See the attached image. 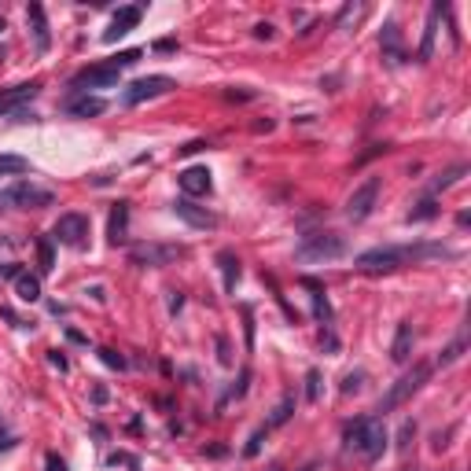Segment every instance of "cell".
<instances>
[{
  "instance_id": "obj_1",
  "label": "cell",
  "mask_w": 471,
  "mask_h": 471,
  "mask_svg": "<svg viewBox=\"0 0 471 471\" xmlns=\"http://www.w3.org/2000/svg\"><path fill=\"white\" fill-rule=\"evenodd\" d=\"M343 449L361 453L365 460H379L387 449V427L379 416H357L343 431Z\"/></svg>"
},
{
  "instance_id": "obj_2",
  "label": "cell",
  "mask_w": 471,
  "mask_h": 471,
  "mask_svg": "<svg viewBox=\"0 0 471 471\" xmlns=\"http://www.w3.org/2000/svg\"><path fill=\"white\" fill-rule=\"evenodd\" d=\"M431 372H434V365H431V361H416V365H413V368L405 372V376L391 387V391H387V394L379 398L376 413H394L398 405H405V401H409V398L420 391V387H424V383L431 379Z\"/></svg>"
},
{
  "instance_id": "obj_3",
  "label": "cell",
  "mask_w": 471,
  "mask_h": 471,
  "mask_svg": "<svg viewBox=\"0 0 471 471\" xmlns=\"http://www.w3.org/2000/svg\"><path fill=\"white\" fill-rule=\"evenodd\" d=\"M346 254V239L339 232H310L299 239L295 258L299 262H335V258Z\"/></svg>"
},
{
  "instance_id": "obj_4",
  "label": "cell",
  "mask_w": 471,
  "mask_h": 471,
  "mask_svg": "<svg viewBox=\"0 0 471 471\" xmlns=\"http://www.w3.org/2000/svg\"><path fill=\"white\" fill-rule=\"evenodd\" d=\"M353 265L368 276H383V272H398L405 265H413V254L409 247H372L365 254H357Z\"/></svg>"
},
{
  "instance_id": "obj_5",
  "label": "cell",
  "mask_w": 471,
  "mask_h": 471,
  "mask_svg": "<svg viewBox=\"0 0 471 471\" xmlns=\"http://www.w3.org/2000/svg\"><path fill=\"white\" fill-rule=\"evenodd\" d=\"M184 254L188 247H181V243H137V247H129V262L144 269H162V265L181 262Z\"/></svg>"
},
{
  "instance_id": "obj_6",
  "label": "cell",
  "mask_w": 471,
  "mask_h": 471,
  "mask_svg": "<svg viewBox=\"0 0 471 471\" xmlns=\"http://www.w3.org/2000/svg\"><path fill=\"white\" fill-rule=\"evenodd\" d=\"M56 196L48 188H37L30 181H15L0 191V206H19V210H41V206H52Z\"/></svg>"
},
{
  "instance_id": "obj_7",
  "label": "cell",
  "mask_w": 471,
  "mask_h": 471,
  "mask_svg": "<svg viewBox=\"0 0 471 471\" xmlns=\"http://www.w3.org/2000/svg\"><path fill=\"white\" fill-rule=\"evenodd\" d=\"M170 89H177V81L166 77V74H148V77H137L133 85L122 92V103L125 107H137L144 100H155V96H166Z\"/></svg>"
},
{
  "instance_id": "obj_8",
  "label": "cell",
  "mask_w": 471,
  "mask_h": 471,
  "mask_svg": "<svg viewBox=\"0 0 471 471\" xmlns=\"http://www.w3.org/2000/svg\"><path fill=\"white\" fill-rule=\"evenodd\" d=\"M52 243L81 251V247L89 243V218H85V214H63V218L52 225Z\"/></svg>"
},
{
  "instance_id": "obj_9",
  "label": "cell",
  "mask_w": 471,
  "mask_h": 471,
  "mask_svg": "<svg viewBox=\"0 0 471 471\" xmlns=\"http://www.w3.org/2000/svg\"><path fill=\"white\" fill-rule=\"evenodd\" d=\"M376 199H379V177H365V181L353 188V196L346 199V218L353 225H361L372 210H376Z\"/></svg>"
},
{
  "instance_id": "obj_10",
  "label": "cell",
  "mask_w": 471,
  "mask_h": 471,
  "mask_svg": "<svg viewBox=\"0 0 471 471\" xmlns=\"http://www.w3.org/2000/svg\"><path fill=\"white\" fill-rule=\"evenodd\" d=\"M122 70L111 67V63H96V67H85L70 77V89L74 92H89V89H115L118 85Z\"/></svg>"
},
{
  "instance_id": "obj_11",
  "label": "cell",
  "mask_w": 471,
  "mask_h": 471,
  "mask_svg": "<svg viewBox=\"0 0 471 471\" xmlns=\"http://www.w3.org/2000/svg\"><path fill=\"white\" fill-rule=\"evenodd\" d=\"M140 19H144V4H129V8H118V11H115V19H111V26L103 30V41H107V44L122 41L125 34H133V30L140 26Z\"/></svg>"
},
{
  "instance_id": "obj_12",
  "label": "cell",
  "mask_w": 471,
  "mask_h": 471,
  "mask_svg": "<svg viewBox=\"0 0 471 471\" xmlns=\"http://www.w3.org/2000/svg\"><path fill=\"white\" fill-rule=\"evenodd\" d=\"M173 214L181 218V221H188L191 229H218V221H221V218L214 214V210L196 206L191 199H177V203H173Z\"/></svg>"
},
{
  "instance_id": "obj_13",
  "label": "cell",
  "mask_w": 471,
  "mask_h": 471,
  "mask_svg": "<svg viewBox=\"0 0 471 471\" xmlns=\"http://www.w3.org/2000/svg\"><path fill=\"white\" fill-rule=\"evenodd\" d=\"M177 184H181V191L188 199L191 196H210V191H214V181H210L206 166H184L181 173H177Z\"/></svg>"
},
{
  "instance_id": "obj_14",
  "label": "cell",
  "mask_w": 471,
  "mask_h": 471,
  "mask_svg": "<svg viewBox=\"0 0 471 471\" xmlns=\"http://www.w3.org/2000/svg\"><path fill=\"white\" fill-rule=\"evenodd\" d=\"M26 23H30V30H34V48H37V56H44L48 48H52V34H48L44 8H41V4H30V8H26Z\"/></svg>"
},
{
  "instance_id": "obj_15",
  "label": "cell",
  "mask_w": 471,
  "mask_h": 471,
  "mask_svg": "<svg viewBox=\"0 0 471 471\" xmlns=\"http://www.w3.org/2000/svg\"><path fill=\"white\" fill-rule=\"evenodd\" d=\"M41 92V81H30V85H15L8 92H0V115H11L15 107H23L26 100H34Z\"/></svg>"
},
{
  "instance_id": "obj_16",
  "label": "cell",
  "mask_w": 471,
  "mask_h": 471,
  "mask_svg": "<svg viewBox=\"0 0 471 471\" xmlns=\"http://www.w3.org/2000/svg\"><path fill=\"white\" fill-rule=\"evenodd\" d=\"M442 15H446V4H431V11H427V26H424V41H420V52H416L420 63H427L431 52H434V34H438V19H442Z\"/></svg>"
},
{
  "instance_id": "obj_17",
  "label": "cell",
  "mask_w": 471,
  "mask_h": 471,
  "mask_svg": "<svg viewBox=\"0 0 471 471\" xmlns=\"http://www.w3.org/2000/svg\"><path fill=\"white\" fill-rule=\"evenodd\" d=\"M125 236H129V203L118 199L115 210H111V221H107V239L118 247V243H125Z\"/></svg>"
},
{
  "instance_id": "obj_18",
  "label": "cell",
  "mask_w": 471,
  "mask_h": 471,
  "mask_svg": "<svg viewBox=\"0 0 471 471\" xmlns=\"http://www.w3.org/2000/svg\"><path fill=\"white\" fill-rule=\"evenodd\" d=\"M413 357V324L401 320L398 332H394V343H391V361L394 365H405Z\"/></svg>"
},
{
  "instance_id": "obj_19",
  "label": "cell",
  "mask_w": 471,
  "mask_h": 471,
  "mask_svg": "<svg viewBox=\"0 0 471 471\" xmlns=\"http://www.w3.org/2000/svg\"><path fill=\"white\" fill-rule=\"evenodd\" d=\"M103 111H107V100H100V96H89V92L67 103V115H74V118H96V115H103Z\"/></svg>"
},
{
  "instance_id": "obj_20",
  "label": "cell",
  "mask_w": 471,
  "mask_h": 471,
  "mask_svg": "<svg viewBox=\"0 0 471 471\" xmlns=\"http://www.w3.org/2000/svg\"><path fill=\"white\" fill-rule=\"evenodd\" d=\"M379 44H383V56L391 59V63H401V59H405V52H401V34H398V23H387V26H383V37H379Z\"/></svg>"
},
{
  "instance_id": "obj_21",
  "label": "cell",
  "mask_w": 471,
  "mask_h": 471,
  "mask_svg": "<svg viewBox=\"0 0 471 471\" xmlns=\"http://www.w3.org/2000/svg\"><path fill=\"white\" fill-rule=\"evenodd\" d=\"M302 284L313 291V313H317V320L324 324V328H328V324H332V302H328V291H324L317 280H302Z\"/></svg>"
},
{
  "instance_id": "obj_22",
  "label": "cell",
  "mask_w": 471,
  "mask_h": 471,
  "mask_svg": "<svg viewBox=\"0 0 471 471\" xmlns=\"http://www.w3.org/2000/svg\"><path fill=\"white\" fill-rule=\"evenodd\" d=\"M15 295H19L23 302H41V280H37V276H30V272H23L19 280H15Z\"/></svg>"
},
{
  "instance_id": "obj_23",
  "label": "cell",
  "mask_w": 471,
  "mask_h": 471,
  "mask_svg": "<svg viewBox=\"0 0 471 471\" xmlns=\"http://www.w3.org/2000/svg\"><path fill=\"white\" fill-rule=\"evenodd\" d=\"M218 262L225 269V291H236V280H239V258L232 251H221L218 254Z\"/></svg>"
},
{
  "instance_id": "obj_24",
  "label": "cell",
  "mask_w": 471,
  "mask_h": 471,
  "mask_svg": "<svg viewBox=\"0 0 471 471\" xmlns=\"http://www.w3.org/2000/svg\"><path fill=\"white\" fill-rule=\"evenodd\" d=\"M438 218V203L427 196V199H420L413 210H409V214H405V221H409V225H420V221H434Z\"/></svg>"
},
{
  "instance_id": "obj_25",
  "label": "cell",
  "mask_w": 471,
  "mask_h": 471,
  "mask_svg": "<svg viewBox=\"0 0 471 471\" xmlns=\"http://www.w3.org/2000/svg\"><path fill=\"white\" fill-rule=\"evenodd\" d=\"M37 269H41V276H48L56 269V247H52V236L48 239H37Z\"/></svg>"
},
{
  "instance_id": "obj_26",
  "label": "cell",
  "mask_w": 471,
  "mask_h": 471,
  "mask_svg": "<svg viewBox=\"0 0 471 471\" xmlns=\"http://www.w3.org/2000/svg\"><path fill=\"white\" fill-rule=\"evenodd\" d=\"M467 173V166H449L446 173H438V181L431 184V199L438 196V191H446V188H453V184H457L460 181V177Z\"/></svg>"
},
{
  "instance_id": "obj_27",
  "label": "cell",
  "mask_w": 471,
  "mask_h": 471,
  "mask_svg": "<svg viewBox=\"0 0 471 471\" xmlns=\"http://www.w3.org/2000/svg\"><path fill=\"white\" fill-rule=\"evenodd\" d=\"M26 170H30V162L23 155H0V173H4V177H19Z\"/></svg>"
},
{
  "instance_id": "obj_28",
  "label": "cell",
  "mask_w": 471,
  "mask_h": 471,
  "mask_svg": "<svg viewBox=\"0 0 471 471\" xmlns=\"http://www.w3.org/2000/svg\"><path fill=\"white\" fill-rule=\"evenodd\" d=\"M291 413H295V398H284V401L272 409V416L265 420V427H280V424H287Z\"/></svg>"
},
{
  "instance_id": "obj_29",
  "label": "cell",
  "mask_w": 471,
  "mask_h": 471,
  "mask_svg": "<svg viewBox=\"0 0 471 471\" xmlns=\"http://www.w3.org/2000/svg\"><path fill=\"white\" fill-rule=\"evenodd\" d=\"M464 346H467L464 339H457V343H449L442 353H438V365H453V361H457V357L464 353Z\"/></svg>"
},
{
  "instance_id": "obj_30",
  "label": "cell",
  "mask_w": 471,
  "mask_h": 471,
  "mask_svg": "<svg viewBox=\"0 0 471 471\" xmlns=\"http://www.w3.org/2000/svg\"><path fill=\"white\" fill-rule=\"evenodd\" d=\"M100 361H103L107 368H118V372L125 368V357H122L118 350H111V346H100Z\"/></svg>"
},
{
  "instance_id": "obj_31",
  "label": "cell",
  "mask_w": 471,
  "mask_h": 471,
  "mask_svg": "<svg viewBox=\"0 0 471 471\" xmlns=\"http://www.w3.org/2000/svg\"><path fill=\"white\" fill-rule=\"evenodd\" d=\"M306 398H310V401L320 398V372H317V368L306 372Z\"/></svg>"
},
{
  "instance_id": "obj_32",
  "label": "cell",
  "mask_w": 471,
  "mask_h": 471,
  "mask_svg": "<svg viewBox=\"0 0 471 471\" xmlns=\"http://www.w3.org/2000/svg\"><path fill=\"white\" fill-rule=\"evenodd\" d=\"M361 387H365V372L357 368V372H350V376L343 379V387H339V391H343V394H353V391H361Z\"/></svg>"
},
{
  "instance_id": "obj_33",
  "label": "cell",
  "mask_w": 471,
  "mask_h": 471,
  "mask_svg": "<svg viewBox=\"0 0 471 471\" xmlns=\"http://www.w3.org/2000/svg\"><path fill=\"white\" fill-rule=\"evenodd\" d=\"M413 434H416V424H413V420H405V424H401V431H398V449H401V453L409 449Z\"/></svg>"
},
{
  "instance_id": "obj_34",
  "label": "cell",
  "mask_w": 471,
  "mask_h": 471,
  "mask_svg": "<svg viewBox=\"0 0 471 471\" xmlns=\"http://www.w3.org/2000/svg\"><path fill=\"white\" fill-rule=\"evenodd\" d=\"M265 431L269 427H262V431H254V438L247 442V449H243V457H258V449H262V438H265Z\"/></svg>"
},
{
  "instance_id": "obj_35",
  "label": "cell",
  "mask_w": 471,
  "mask_h": 471,
  "mask_svg": "<svg viewBox=\"0 0 471 471\" xmlns=\"http://www.w3.org/2000/svg\"><path fill=\"white\" fill-rule=\"evenodd\" d=\"M218 361L221 365H232V353H229V339L218 335Z\"/></svg>"
},
{
  "instance_id": "obj_36",
  "label": "cell",
  "mask_w": 471,
  "mask_h": 471,
  "mask_svg": "<svg viewBox=\"0 0 471 471\" xmlns=\"http://www.w3.org/2000/svg\"><path fill=\"white\" fill-rule=\"evenodd\" d=\"M0 317H4L11 328H30V324H26L23 317H15V310H8V306H0Z\"/></svg>"
},
{
  "instance_id": "obj_37",
  "label": "cell",
  "mask_w": 471,
  "mask_h": 471,
  "mask_svg": "<svg viewBox=\"0 0 471 471\" xmlns=\"http://www.w3.org/2000/svg\"><path fill=\"white\" fill-rule=\"evenodd\" d=\"M0 276H4V280H19V276H23V265H19V262L0 265Z\"/></svg>"
},
{
  "instance_id": "obj_38",
  "label": "cell",
  "mask_w": 471,
  "mask_h": 471,
  "mask_svg": "<svg viewBox=\"0 0 471 471\" xmlns=\"http://www.w3.org/2000/svg\"><path fill=\"white\" fill-rule=\"evenodd\" d=\"M48 361H52V368H59V372H67L70 365H67V357H63V350H48Z\"/></svg>"
},
{
  "instance_id": "obj_39",
  "label": "cell",
  "mask_w": 471,
  "mask_h": 471,
  "mask_svg": "<svg viewBox=\"0 0 471 471\" xmlns=\"http://www.w3.org/2000/svg\"><path fill=\"white\" fill-rule=\"evenodd\" d=\"M453 431H457V427H449V431H438V434H434V442H431V446H434L438 453H442V449L449 446V434H453Z\"/></svg>"
},
{
  "instance_id": "obj_40",
  "label": "cell",
  "mask_w": 471,
  "mask_h": 471,
  "mask_svg": "<svg viewBox=\"0 0 471 471\" xmlns=\"http://www.w3.org/2000/svg\"><path fill=\"white\" fill-rule=\"evenodd\" d=\"M357 11H361V8H353V4H346L343 11H339V19H335V26H346V23L353 19V15H357Z\"/></svg>"
},
{
  "instance_id": "obj_41",
  "label": "cell",
  "mask_w": 471,
  "mask_h": 471,
  "mask_svg": "<svg viewBox=\"0 0 471 471\" xmlns=\"http://www.w3.org/2000/svg\"><path fill=\"white\" fill-rule=\"evenodd\" d=\"M203 148H206V140H191V144H184V148H177V151H181V155H196Z\"/></svg>"
},
{
  "instance_id": "obj_42",
  "label": "cell",
  "mask_w": 471,
  "mask_h": 471,
  "mask_svg": "<svg viewBox=\"0 0 471 471\" xmlns=\"http://www.w3.org/2000/svg\"><path fill=\"white\" fill-rule=\"evenodd\" d=\"M254 37H258V41H269V37H272V26H269V23H258V26H254Z\"/></svg>"
},
{
  "instance_id": "obj_43",
  "label": "cell",
  "mask_w": 471,
  "mask_h": 471,
  "mask_svg": "<svg viewBox=\"0 0 471 471\" xmlns=\"http://www.w3.org/2000/svg\"><path fill=\"white\" fill-rule=\"evenodd\" d=\"M44 464H48V471H67V464H63L56 453H48V460H44Z\"/></svg>"
},
{
  "instance_id": "obj_44",
  "label": "cell",
  "mask_w": 471,
  "mask_h": 471,
  "mask_svg": "<svg viewBox=\"0 0 471 471\" xmlns=\"http://www.w3.org/2000/svg\"><path fill=\"white\" fill-rule=\"evenodd\" d=\"M181 306H184V295H181V291H173V299H170V313H177Z\"/></svg>"
},
{
  "instance_id": "obj_45",
  "label": "cell",
  "mask_w": 471,
  "mask_h": 471,
  "mask_svg": "<svg viewBox=\"0 0 471 471\" xmlns=\"http://www.w3.org/2000/svg\"><path fill=\"white\" fill-rule=\"evenodd\" d=\"M155 52H177V41H155Z\"/></svg>"
},
{
  "instance_id": "obj_46",
  "label": "cell",
  "mask_w": 471,
  "mask_h": 471,
  "mask_svg": "<svg viewBox=\"0 0 471 471\" xmlns=\"http://www.w3.org/2000/svg\"><path fill=\"white\" fill-rule=\"evenodd\" d=\"M67 339H70V343H77V346H85V343H89V339L81 335V332H74V328H67Z\"/></svg>"
},
{
  "instance_id": "obj_47",
  "label": "cell",
  "mask_w": 471,
  "mask_h": 471,
  "mask_svg": "<svg viewBox=\"0 0 471 471\" xmlns=\"http://www.w3.org/2000/svg\"><path fill=\"white\" fill-rule=\"evenodd\" d=\"M89 295H92L96 302H103V299H107V291H103L100 284H92V287H89Z\"/></svg>"
},
{
  "instance_id": "obj_48",
  "label": "cell",
  "mask_w": 471,
  "mask_h": 471,
  "mask_svg": "<svg viewBox=\"0 0 471 471\" xmlns=\"http://www.w3.org/2000/svg\"><path fill=\"white\" fill-rule=\"evenodd\" d=\"M15 446V434H8V431H0V449H11Z\"/></svg>"
},
{
  "instance_id": "obj_49",
  "label": "cell",
  "mask_w": 471,
  "mask_h": 471,
  "mask_svg": "<svg viewBox=\"0 0 471 471\" xmlns=\"http://www.w3.org/2000/svg\"><path fill=\"white\" fill-rule=\"evenodd\" d=\"M92 401L103 405V401H107V387H96V391H92Z\"/></svg>"
},
{
  "instance_id": "obj_50",
  "label": "cell",
  "mask_w": 471,
  "mask_h": 471,
  "mask_svg": "<svg viewBox=\"0 0 471 471\" xmlns=\"http://www.w3.org/2000/svg\"><path fill=\"white\" fill-rule=\"evenodd\" d=\"M0 59H4V44H0Z\"/></svg>"
},
{
  "instance_id": "obj_51",
  "label": "cell",
  "mask_w": 471,
  "mask_h": 471,
  "mask_svg": "<svg viewBox=\"0 0 471 471\" xmlns=\"http://www.w3.org/2000/svg\"><path fill=\"white\" fill-rule=\"evenodd\" d=\"M401 471H416V467H401Z\"/></svg>"
},
{
  "instance_id": "obj_52",
  "label": "cell",
  "mask_w": 471,
  "mask_h": 471,
  "mask_svg": "<svg viewBox=\"0 0 471 471\" xmlns=\"http://www.w3.org/2000/svg\"><path fill=\"white\" fill-rule=\"evenodd\" d=\"M0 431H4V420H0Z\"/></svg>"
},
{
  "instance_id": "obj_53",
  "label": "cell",
  "mask_w": 471,
  "mask_h": 471,
  "mask_svg": "<svg viewBox=\"0 0 471 471\" xmlns=\"http://www.w3.org/2000/svg\"><path fill=\"white\" fill-rule=\"evenodd\" d=\"M0 30H4V19H0Z\"/></svg>"
}]
</instances>
